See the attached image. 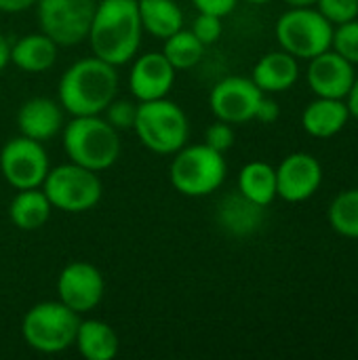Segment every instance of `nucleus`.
I'll return each instance as SVG.
<instances>
[{
  "instance_id": "f257e3e1",
  "label": "nucleus",
  "mask_w": 358,
  "mask_h": 360,
  "mask_svg": "<svg viewBox=\"0 0 358 360\" xmlns=\"http://www.w3.org/2000/svg\"><path fill=\"white\" fill-rule=\"evenodd\" d=\"M141 19L137 0H99L89 27V44L95 57L127 65L141 46Z\"/></svg>"
},
{
  "instance_id": "f03ea898",
  "label": "nucleus",
  "mask_w": 358,
  "mask_h": 360,
  "mask_svg": "<svg viewBox=\"0 0 358 360\" xmlns=\"http://www.w3.org/2000/svg\"><path fill=\"white\" fill-rule=\"evenodd\" d=\"M118 91L116 65L99 59L84 57L74 61L59 78L57 101L70 116L103 114Z\"/></svg>"
},
{
  "instance_id": "7ed1b4c3",
  "label": "nucleus",
  "mask_w": 358,
  "mask_h": 360,
  "mask_svg": "<svg viewBox=\"0 0 358 360\" xmlns=\"http://www.w3.org/2000/svg\"><path fill=\"white\" fill-rule=\"evenodd\" d=\"M61 143L70 162L95 173L114 167L122 152L120 131H116L101 114L72 116L61 129Z\"/></svg>"
},
{
  "instance_id": "20e7f679",
  "label": "nucleus",
  "mask_w": 358,
  "mask_h": 360,
  "mask_svg": "<svg viewBox=\"0 0 358 360\" xmlns=\"http://www.w3.org/2000/svg\"><path fill=\"white\" fill-rule=\"evenodd\" d=\"M133 131L146 150L160 156H173L190 139V120L184 108L167 97L137 101Z\"/></svg>"
},
{
  "instance_id": "39448f33",
  "label": "nucleus",
  "mask_w": 358,
  "mask_h": 360,
  "mask_svg": "<svg viewBox=\"0 0 358 360\" xmlns=\"http://www.w3.org/2000/svg\"><path fill=\"white\" fill-rule=\"evenodd\" d=\"M228 175V165L222 152L207 143H186L173 154L169 167L171 186L188 198L211 196L222 188Z\"/></svg>"
},
{
  "instance_id": "423d86ee",
  "label": "nucleus",
  "mask_w": 358,
  "mask_h": 360,
  "mask_svg": "<svg viewBox=\"0 0 358 360\" xmlns=\"http://www.w3.org/2000/svg\"><path fill=\"white\" fill-rule=\"evenodd\" d=\"M80 316L57 302H40L32 306L21 321L25 344L40 354H61L74 346Z\"/></svg>"
},
{
  "instance_id": "0eeeda50",
  "label": "nucleus",
  "mask_w": 358,
  "mask_h": 360,
  "mask_svg": "<svg viewBox=\"0 0 358 360\" xmlns=\"http://www.w3.org/2000/svg\"><path fill=\"white\" fill-rule=\"evenodd\" d=\"M40 188L53 209L74 215L91 211L99 205L103 196V184L99 179V173L84 169L76 162H65L49 169Z\"/></svg>"
},
{
  "instance_id": "6e6552de",
  "label": "nucleus",
  "mask_w": 358,
  "mask_h": 360,
  "mask_svg": "<svg viewBox=\"0 0 358 360\" xmlns=\"http://www.w3.org/2000/svg\"><path fill=\"white\" fill-rule=\"evenodd\" d=\"M276 40L295 59H312L331 49L333 23L314 6H291L276 21Z\"/></svg>"
},
{
  "instance_id": "1a4fd4ad",
  "label": "nucleus",
  "mask_w": 358,
  "mask_h": 360,
  "mask_svg": "<svg viewBox=\"0 0 358 360\" xmlns=\"http://www.w3.org/2000/svg\"><path fill=\"white\" fill-rule=\"evenodd\" d=\"M97 0H38L40 32L57 46H76L87 40Z\"/></svg>"
},
{
  "instance_id": "9d476101",
  "label": "nucleus",
  "mask_w": 358,
  "mask_h": 360,
  "mask_svg": "<svg viewBox=\"0 0 358 360\" xmlns=\"http://www.w3.org/2000/svg\"><path fill=\"white\" fill-rule=\"evenodd\" d=\"M51 169L44 146L36 139L17 135L0 150V173L15 190L40 188Z\"/></svg>"
},
{
  "instance_id": "9b49d317",
  "label": "nucleus",
  "mask_w": 358,
  "mask_h": 360,
  "mask_svg": "<svg viewBox=\"0 0 358 360\" xmlns=\"http://www.w3.org/2000/svg\"><path fill=\"white\" fill-rule=\"evenodd\" d=\"M264 97V91L245 76L222 78L209 95V108L217 120L228 124H245L255 120L257 105Z\"/></svg>"
},
{
  "instance_id": "f8f14e48",
  "label": "nucleus",
  "mask_w": 358,
  "mask_h": 360,
  "mask_svg": "<svg viewBox=\"0 0 358 360\" xmlns=\"http://www.w3.org/2000/svg\"><path fill=\"white\" fill-rule=\"evenodd\" d=\"M57 295L59 302L78 316L89 314L106 295L103 274L89 262H72L57 276Z\"/></svg>"
},
{
  "instance_id": "ddd939ff",
  "label": "nucleus",
  "mask_w": 358,
  "mask_h": 360,
  "mask_svg": "<svg viewBox=\"0 0 358 360\" xmlns=\"http://www.w3.org/2000/svg\"><path fill=\"white\" fill-rule=\"evenodd\" d=\"M323 184V167L308 152H293L276 167V198L285 202H304L312 198Z\"/></svg>"
},
{
  "instance_id": "4468645a",
  "label": "nucleus",
  "mask_w": 358,
  "mask_h": 360,
  "mask_svg": "<svg viewBox=\"0 0 358 360\" xmlns=\"http://www.w3.org/2000/svg\"><path fill=\"white\" fill-rule=\"evenodd\" d=\"M175 68L167 61L162 51L135 55L129 72V91L135 101L162 99L175 84Z\"/></svg>"
},
{
  "instance_id": "2eb2a0df",
  "label": "nucleus",
  "mask_w": 358,
  "mask_h": 360,
  "mask_svg": "<svg viewBox=\"0 0 358 360\" xmlns=\"http://www.w3.org/2000/svg\"><path fill=\"white\" fill-rule=\"evenodd\" d=\"M308 84L317 97L346 99L354 84V63L344 59L333 49L308 59Z\"/></svg>"
},
{
  "instance_id": "dca6fc26",
  "label": "nucleus",
  "mask_w": 358,
  "mask_h": 360,
  "mask_svg": "<svg viewBox=\"0 0 358 360\" xmlns=\"http://www.w3.org/2000/svg\"><path fill=\"white\" fill-rule=\"evenodd\" d=\"M63 124H65L63 108L59 101L51 97H32L23 101L17 112L19 135L36 139L40 143L59 135Z\"/></svg>"
},
{
  "instance_id": "f3484780",
  "label": "nucleus",
  "mask_w": 358,
  "mask_h": 360,
  "mask_svg": "<svg viewBox=\"0 0 358 360\" xmlns=\"http://www.w3.org/2000/svg\"><path fill=\"white\" fill-rule=\"evenodd\" d=\"M215 221L226 234L245 238V236L255 234L264 226L266 207L255 205L241 192H232L219 200L217 211H215Z\"/></svg>"
},
{
  "instance_id": "a211bd4d",
  "label": "nucleus",
  "mask_w": 358,
  "mask_h": 360,
  "mask_svg": "<svg viewBox=\"0 0 358 360\" xmlns=\"http://www.w3.org/2000/svg\"><path fill=\"white\" fill-rule=\"evenodd\" d=\"M300 78V65L293 55L287 51H272L257 59L253 65L251 80L264 93H283L289 91Z\"/></svg>"
},
{
  "instance_id": "6ab92c4d",
  "label": "nucleus",
  "mask_w": 358,
  "mask_h": 360,
  "mask_svg": "<svg viewBox=\"0 0 358 360\" xmlns=\"http://www.w3.org/2000/svg\"><path fill=\"white\" fill-rule=\"evenodd\" d=\"M350 112L346 105V99H329V97H317L310 101L302 114L304 131L317 139H327L338 135L348 124Z\"/></svg>"
},
{
  "instance_id": "aec40b11",
  "label": "nucleus",
  "mask_w": 358,
  "mask_h": 360,
  "mask_svg": "<svg viewBox=\"0 0 358 360\" xmlns=\"http://www.w3.org/2000/svg\"><path fill=\"white\" fill-rule=\"evenodd\" d=\"M74 346L84 360H114L120 350V338L108 323L87 319L78 323Z\"/></svg>"
},
{
  "instance_id": "412c9836",
  "label": "nucleus",
  "mask_w": 358,
  "mask_h": 360,
  "mask_svg": "<svg viewBox=\"0 0 358 360\" xmlns=\"http://www.w3.org/2000/svg\"><path fill=\"white\" fill-rule=\"evenodd\" d=\"M57 49L59 46L44 32L25 34L15 44H11V63L21 72L42 74L55 65Z\"/></svg>"
},
{
  "instance_id": "4be33fe9",
  "label": "nucleus",
  "mask_w": 358,
  "mask_h": 360,
  "mask_svg": "<svg viewBox=\"0 0 358 360\" xmlns=\"http://www.w3.org/2000/svg\"><path fill=\"white\" fill-rule=\"evenodd\" d=\"M53 213V205L49 202L42 188L17 190L8 205V219L17 230L34 232L40 230Z\"/></svg>"
},
{
  "instance_id": "5701e85b",
  "label": "nucleus",
  "mask_w": 358,
  "mask_h": 360,
  "mask_svg": "<svg viewBox=\"0 0 358 360\" xmlns=\"http://www.w3.org/2000/svg\"><path fill=\"white\" fill-rule=\"evenodd\" d=\"M143 32L154 38H169L184 27V11L175 0H137Z\"/></svg>"
},
{
  "instance_id": "b1692460",
  "label": "nucleus",
  "mask_w": 358,
  "mask_h": 360,
  "mask_svg": "<svg viewBox=\"0 0 358 360\" xmlns=\"http://www.w3.org/2000/svg\"><path fill=\"white\" fill-rule=\"evenodd\" d=\"M238 192L255 205H272L276 198V169L264 160L247 162L238 173Z\"/></svg>"
},
{
  "instance_id": "393cba45",
  "label": "nucleus",
  "mask_w": 358,
  "mask_h": 360,
  "mask_svg": "<svg viewBox=\"0 0 358 360\" xmlns=\"http://www.w3.org/2000/svg\"><path fill=\"white\" fill-rule=\"evenodd\" d=\"M205 44L192 34V30H177L169 38H165L162 55L167 61L179 72V70H192L198 65L205 57Z\"/></svg>"
},
{
  "instance_id": "a878e982",
  "label": "nucleus",
  "mask_w": 358,
  "mask_h": 360,
  "mask_svg": "<svg viewBox=\"0 0 358 360\" xmlns=\"http://www.w3.org/2000/svg\"><path fill=\"white\" fill-rule=\"evenodd\" d=\"M327 217L338 234L358 240V188L338 194L329 205Z\"/></svg>"
},
{
  "instance_id": "bb28decb",
  "label": "nucleus",
  "mask_w": 358,
  "mask_h": 360,
  "mask_svg": "<svg viewBox=\"0 0 358 360\" xmlns=\"http://www.w3.org/2000/svg\"><path fill=\"white\" fill-rule=\"evenodd\" d=\"M331 49L340 53L350 63H358V17L352 21L340 23L333 27V42Z\"/></svg>"
},
{
  "instance_id": "cd10ccee",
  "label": "nucleus",
  "mask_w": 358,
  "mask_h": 360,
  "mask_svg": "<svg viewBox=\"0 0 358 360\" xmlns=\"http://www.w3.org/2000/svg\"><path fill=\"white\" fill-rule=\"evenodd\" d=\"M135 114H137V101H133V99H118V97H114L110 101V105L103 110V118L116 131H129V129H133Z\"/></svg>"
},
{
  "instance_id": "c85d7f7f",
  "label": "nucleus",
  "mask_w": 358,
  "mask_h": 360,
  "mask_svg": "<svg viewBox=\"0 0 358 360\" xmlns=\"http://www.w3.org/2000/svg\"><path fill=\"white\" fill-rule=\"evenodd\" d=\"M314 6L333 27L358 17V0H317Z\"/></svg>"
},
{
  "instance_id": "c756f323",
  "label": "nucleus",
  "mask_w": 358,
  "mask_h": 360,
  "mask_svg": "<svg viewBox=\"0 0 358 360\" xmlns=\"http://www.w3.org/2000/svg\"><path fill=\"white\" fill-rule=\"evenodd\" d=\"M224 17H217V15H209V13H198L192 21V34L205 44V46H211L215 44L219 38H222V32H224Z\"/></svg>"
},
{
  "instance_id": "7c9ffc66",
  "label": "nucleus",
  "mask_w": 358,
  "mask_h": 360,
  "mask_svg": "<svg viewBox=\"0 0 358 360\" xmlns=\"http://www.w3.org/2000/svg\"><path fill=\"white\" fill-rule=\"evenodd\" d=\"M234 139H236V135H234L232 124H228V122H224V120H215L213 124L207 127V131H205V141H203V143H207L209 148H213V150L226 154V152L234 146Z\"/></svg>"
},
{
  "instance_id": "2f4dec72",
  "label": "nucleus",
  "mask_w": 358,
  "mask_h": 360,
  "mask_svg": "<svg viewBox=\"0 0 358 360\" xmlns=\"http://www.w3.org/2000/svg\"><path fill=\"white\" fill-rule=\"evenodd\" d=\"M192 4L196 6L198 13H209V15H217V17H226L230 15L238 0H192Z\"/></svg>"
},
{
  "instance_id": "473e14b6",
  "label": "nucleus",
  "mask_w": 358,
  "mask_h": 360,
  "mask_svg": "<svg viewBox=\"0 0 358 360\" xmlns=\"http://www.w3.org/2000/svg\"><path fill=\"white\" fill-rule=\"evenodd\" d=\"M279 116H281L279 103H276L272 97H268V95L264 93V97H262V101H260V105H257V112H255V120H260V122H264V124H272V122L279 120Z\"/></svg>"
},
{
  "instance_id": "72a5a7b5",
  "label": "nucleus",
  "mask_w": 358,
  "mask_h": 360,
  "mask_svg": "<svg viewBox=\"0 0 358 360\" xmlns=\"http://www.w3.org/2000/svg\"><path fill=\"white\" fill-rule=\"evenodd\" d=\"M36 2L38 0H0V13H8V15L25 13L30 8H34Z\"/></svg>"
},
{
  "instance_id": "f704fd0d",
  "label": "nucleus",
  "mask_w": 358,
  "mask_h": 360,
  "mask_svg": "<svg viewBox=\"0 0 358 360\" xmlns=\"http://www.w3.org/2000/svg\"><path fill=\"white\" fill-rule=\"evenodd\" d=\"M346 105H348L350 116L354 120H358V78H354V84H352V89H350V93L346 97Z\"/></svg>"
},
{
  "instance_id": "c9c22d12",
  "label": "nucleus",
  "mask_w": 358,
  "mask_h": 360,
  "mask_svg": "<svg viewBox=\"0 0 358 360\" xmlns=\"http://www.w3.org/2000/svg\"><path fill=\"white\" fill-rule=\"evenodd\" d=\"M11 63V42L6 40V36L0 32V74L4 72V68Z\"/></svg>"
},
{
  "instance_id": "e433bc0d",
  "label": "nucleus",
  "mask_w": 358,
  "mask_h": 360,
  "mask_svg": "<svg viewBox=\"0 0 358 360\" xmlns=\"http://www.w3.org/2000/svg\"><path fill=\"white\" fill-rule=\"evenodd\" d=\"M283 2L289 6H314L317 4V0H283Z\"/></svg>"
},
{
  "instance_id": "4c0bfd02",
  "label": "nucleus",
  "mask_w": 358,
  "mask_h": 360,
  "mask_svg": "<svg viewBox=\"0 0 358 360\" xmlns=\"http://www.w3.org/2000/svg\"><path fill=\"white\" fill-rule=\"evenodd\" d=\"M245 2H249V4H268L270 0H245Z\"/></svg>"
}]
</instances>
